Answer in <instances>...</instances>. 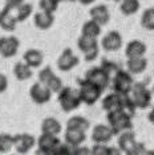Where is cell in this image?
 Returning a JSON list of instances; mask_svg holds the SVG:
<instances>
[{
  "label": "cell",
  "instance_id": "obj_1",
  "mask_svg": "<svg viewBox=\"0 0 154 155\" xmlns=\"http://www.w3.org/2000/svg\"><path fill=\"white\" fill-rule=\"evenodd\" d=\"M77 84H79V89L77 90H79L81 104H85L88 106H92V105L96 104L104 93V90L100 86H97L96 84L90 82V81L85 78L77 80Z\"/></svg>",
  "mask_w": 154,
  "mask_h": 155
},
{
  "label": "cell",
  "instance_id": "obj_2",
  "mask_svg": "<svg viewBox=\"0 0 154 155\" xmlns=\"http://www.w3.org/2000/svg\"><path fill=\"white\" fill-rule=\"evenodd\" d=\"M106 119H108V125L110 126L114 135H118L120 133L125 131V130L133 129V118L130 115H128L126 113H124L121 109L108 111Z\"/></svg>",
  "mask_w": 154,
  "mask_h": 155
},
{
  "label": "cell",
  "instance_id": "obj_3",
  "mask_svg": "<svg viewBox=\"0 0 154 155\" xmlns=\"http://www.w3.org/2000/svg\"><path fill=\"white\" fill-rule=\"evenodd\" d=\"M57 101L61 106L62 111L71 113L80 107L81 100L79 96V90L73 89L71 86H62L61 90L57 93Z\"/></svg>",
  "mask_w": 154,
  "mask_h": 155
},
{
  "label": "cell",
  "instance_id": "obj_4",
  "mask_svg": "<svg viewBox=\"0 0 154 155\" xmlns=\"http://www.w3.org/2000/svg\"><path fill=\"white\" fill-rule=\"evenodd\" d=\"M133 84H134L133 74H130L128 70L121 69V68L110 78V85H112L113 91H116L118 94H122V96H126V94L130 93Z\"/></svg>",
  "mask_w": 154,
  "mask_h": 155
},
{
  "label": "cell",
  "instance_id": "obj_5",
  "mask_svg": "<svg viewBox=\"0 0 154 155\" xmlns=\"http://www.w3.org/2000/svg\"><path fill=\"white\" fill-rule=\"evenodd\" d=\"M129 96H130L133 102L136 104L137 109H146L152 105L153 94H152V90L148 89L145 82H136L134 81Z\"/></svg>",
  "mask_w": 154,
  "mask_h": 155
},
{
  "label": "cell",
  "instance_id": "obj_6",
  "mask_svg": "<svg viewBox=\"0 0 154 155\" xmlns=\"http://www.w3.org/2000/svg\"><path fill=\"white\" fill-rule=\"evenodd\" d=\"M36 143H37V154L56 155V151L61 144V140L57 135L41 133V135L37 138Z\"/></svg>",
  "mask_w": 154,
  "mask_h": 155
},
{
  "label": "cell",
  "instance_id": "obj_7",
  "mask_svg": "<svg viewBox=\"0 0 154 155\" xmlns=\"http://www.w3.org/2000/svg\"><path fill=\"white\" fill-rule=\"evenodd\" d=\"M85 80L90 81V82L96 84L97 86H100L102 90L108 89L110 85V74L108 72L101 68V66H94V68H90L88 72L85 73Z\"/></svg>",
  "mask_w": 154,
  "mask_h": 155
},
{
  "label": "cell",
  "instance_id": "obj_8",
  "mask_svg": "<svg viewBox=\"0 0 154 155\" xmlns=\"http://www.w3.org/2000/svg\"><path fill=\"white\" fill-rule=\"evenodd\" d=\"M20 41L16 36H3L0 37V56L4 58L15 57L19 52Z\"/></svg>",
  "mask_w": 154,
  "mask_h": 155
},
{
  "label": "cell",
  "instance_id": "obj_9",
  "mask_svg": "<svg viewBox=\"0 0 154 155\" xmlns=\"http://www.w3.org/2000/svg\"><path fill=\"white\" fill-rule=\"evenodd\" d=\"M36 139L33 135L28 133H22L13 135V149L16 150L17 154H27L35 147Z\"/></svg>",
  "mask_w": 154,
  "mask_h": 155
},
{
  "label": "cell",
  "instance_id": "obj_10",
  "mask_svg": "<svg viewBox=\"0 0 154 155\" xmlns=\"http://www.w3.org/2000/svg\"><path fill=\"white\" fill-rule=\"evenodd\" d=\"M29 97L36 105H44L51 101L52 91L48 89L44 84L37 81L36 84H33V85L29 87Z\"/></svg>",
  "mask_w": 154,
  "mask_h": 155
},
{
  "label": "cell",
  "instance_id": "obj_11",
  "mask_svg": "<svg viewBox=\"0 0 154 155\" xmlns=\"http://www.w3.org/2000/svg\"><path fill=\"white\" fill-rule=\"evenodd\" d=\"M80 64V58L73 53L71 48H65L57 58V68L61 72H69Z\"/></svg>",
  "mask_w": 154,
  "mask_h": 155
},
{
  "label": "cell",
  "instance_id": "obj_12",
  "mask_svg": "<svg viewBox=\"0 0 154 155\" xmlns=\"http://www.w3.org/2000/svg\"><path fill=\"white\" fill-rule=\"evenodd\" d=\"M122 47V36L118 31H110L101 38V48L105 52H117Z\"/></svg>",
  "mask_w": 154,
  "mask_h": 155
},
{
  "label": "cell",
  "instance_id": "obj_13",
  "mask_svg": "<svg viewBox=\"0 0 154 155\" xmlns=\"http://www.w3.org/2000/svg\"><path fill=\"white\" fill-rule=\"evenodd\" d=\"M137 139H136V134L132 130H125L118 134V149L126 155H132V151L134 149Z\"/></svg>",
  "mask_w": 154,
  "mask_h": 155
},
{
  "label": "cell",
  "instance_id": "obj_14",
  "mask_svg": "<svg viewBox=\"0 0 154 155\" xmlns=\"http://www.w3.org/2000/svg\"><path fill=\"white\" fill-rule=\"evenodd\" d=\"M114 137L113 131H112L109 125H104V123H100V125H96L92 130V138L93 143H109L112 138Z\"/></svg>",
  "mask_w": 154,
  "mask_h": 155
},
{
  "label": "cell",
  "instance_id": "obj_15",
  "mask_svg": "<svg viewBox=\"0 0 154 155\" xmlns=\"http://www.w3.org/2000/svg\"><path fill=\"white\" fill-rule=\"evenodd\" d=\"M89 16L92 20H94L96 23H99L101 27L106 25V24L110 21L109 8H108L105 4H97V5H94L93 8H90Z\"/></svg>",
  "mask_w": 154,
  "mask_h": 155
},
{
  "label": "cell",
  "instance_id": "obj_16",
  "mask_svg": "<svg viewBox=\"0 0 154 155\" xmlns=\"http://www.w3.org/2000/svg\"><path fill=\"white\" fill-rule=\"evenodd\" d=\"M33 23L37 29L40 31H48L51 29L55 23V13L38 11L33 15Z\"/></svg>",
  "mask_w": 154,
  "mask_h": 155
},
{
  "label": "cell",
  "instance_id": "obj_17",
  "mask_svg": "<svg viewBox=\"0 0 154 155\" xmlns=\"http://www.w3.org/2000/svg\"><path fill=\"white\" fill-rule=\"evenodd\" d=\"M148 58L145 56L141 57H133V58H128L126 61V70L130 74L137 76V74H142L146 69H148Z\"/></svg>",
  "mask_w": 154,
  "mask_h": 155
},
{
  "label": "cell",
  "instance_id": "obj_18",
  "mask_svg": "<svg viewBox=\"0 0 154 155\" xmlns=\"http://www.w3.org/2000/svg\"><path fill=\"white\" fill-rule=\"evenodd\" d=\"M146 51H148V47H146V44L143 41L132 40L125 47V56H126V58L141 57V56L146 54Z\"/></svg>",
  "mask_w": 154,
  "mask_h": 155
},
{
  "label": "cell",
  "instance_id": "obj_19",
  "mask_svg": "<svg viewBox=\"0 0 154 155\" xmlns=\"http://www.w3.org/2000/svg\"><path fill=\"white\" fill-rule=\"evenodd\" d=\"M17 27V20L15 13L7 8H3L0 11V28L5 32H13Z\"/></svg>",
  "mask_w": 154,
  "mask_h": 155
},
{
  "label": "cell",
  "instance_id": "obj_20",
  "mask_svg": "<svg viewBox=\"0 0 154 155\" xmlns=\"http://www.w3.org/2000/svg\"><path fill=\"white\" fill-rule=\"evenodd\" d=\"M86 131H82V130H77V129H68L66 127L65 133H64V140L65 143L71 144V146L76 147L82 144L86 140Z\"/></svg>",
  "mask_w": 154,
  "mask_h": 155
},
{
  "label": "cell",
  "instance_id": "obj_21",
  "mask_svg": "<svg viewBox=\"0 0 154 155\" xmlns=\"http://www.w3.org/2000/svg\"><path fill=\"white\" fill-rule=\"evenodd\" d=\"M23 61L25 62L27 65H29L31 68H40L44 62V54L41 51L38 49H28L25 51V53L23 54Z\"/></svg>",
  "mask_w": 154,
  "mask_h": 155
},
{
  "label": "cell",
  "instance_id": "obj_22",
  "mask_svg": "<svg viewBox=\"0 0 154 155\" xmlns=\"http://www.w3.org/2000/svg\"><path fill=\"white\" fill-rule=\"evenodd\" d=\"M121 104H122V94H118L116 91H112V93L106 94L102 98V109L106 113L121 109Z\"/></svg>",
  "mask_w": 154,
  "mask_h": 155
},
{
  "label": "cell",
  "instance_id": "obj_23",
  "mask_svg": "<svg viewBox=\"0 0 154 155\" xmlns=\"http://www.w3.org/2000/svg\"><path fill=\"white\" fill-rule=\"evenodd\" d=\"M62 130V125L59 119L55 117H48L41 122V133L47 134H53V135H59Z\"/></svg>",
  "mask_w": 154,
  "mask_h": 155
},
{
  "label": "cell",
  "instance_id": "obj_24",
  "mask_svg": "<svg viewBox=\"0 0 154 155\" xmlns=\"http://www.w3.org/2000/svg\"><path fill=\"white\" fill-rule=\"evenodd\" d=\"M13 76L16 77L17 81H27L32 78L33 72L29 65H27L24 61H22V62H16L15 66H13Z\"/></svg>",
  "mask_w": 154,
  "mask_h": 155
},
{
  "label": "cell",
  "instance_id": "obj_25",
  "mask_svg": "<svg viewBox=\"0 0 154 155\" xmlns=\"http://www.w3.org/2000/svg\"><path fill=\"white\" fill-rule=\"evenodd\" d=\"M81 35H84V36H88V37L97 38L101 35V25L99 23L94 21V20L89 19L88 21H85L82 24Z\"/></svg>",
  "mask_w": 154,
  "mask_h": 155
},
{
  "label": "cell",
  "instance_id": "obj_26",
  "mask_svg": "<svg viewBox=\"0 0 154 155\" xmlns=\"http://www.w3.org/2000/svg\"><path fill=\"white\" fill-rule=\"evenodd\" d=\"M66 127L68 129H77V130H82V131H86L90 127V122L82 115H73L68 119L66 122Z\"/></svg>",
  "mask_w": 154,
  "mask_h": 155
},
{
  "label": "cell",
  "instance_id": "obj_27",
  "mask_svg": "<svg viewBox=\"0 0 154 155\" xmlns=\"http://www.w3.org/2000/svg\"><path fill=\"white\" fill-rule=\"evenodd\" d=\"M141 3L139 0H121L120 9L124 16H132L139 11Z\"/></svg>",
  "mask_w": 154,
  "mask_h": 155
},
{
  "label": "cell",
  "instance_id": "obj_28",
  "mask_svg": "<svg viewBox=\"0 0 154 155\" xmlns=\"http://www.w3.org/2000/svg\"><path fill=\"white\" fill-rule=\"evenodd\" d=\"M77 48H79L82 53H85V52L90 51V49L99 48V41L94 37H88V36L81 35V36L79 37V40H77Z\"/></svg>",
  "mask_w": 154,
  "mask_h": 155
},
{
  "label": "cell",
  "instance_id": "obj_29",
  "mask_svg": "<svg viewBox=\"0 0 154 155\" xmlns=\"http://www.w3.org/2000/svg\"><path fill=\"white\" fill-rule=\"evenodd\" d=\"M121 153L120 149L116 147H109L106 143H94V146L90 149V154L92 155H118Z\"/></svg>",
  "mask_w": 154,
  "mask_h": 155
},
{
  "label": "cell",
  "instance_id": "obj_30",
  "mask_svg": "<svg viewBox=\"0 0 154 155\" xmlns=\"http://www.w3.org/2000/svg\"><path fill=\"white\" fill-rule=\"evenodd\" d=\"M13 13H15L17 23H23V21H25L27 19H29V16L33 13V5L31 4V3L24 2Z\"/></svg>",
  "mask_w": 154,
  "mask_h": 155
},
{
  "label": "cell",
  "instance_id": "obj_31",
  "mask_svg": "<svg viewBox=\"0 0 154 155\" xmlns=\"http://www.w3.org/2000/svg\"><path fill=\"white\" fill-rule=\"evenodd\" d=\"M141 25L146 31H154V7L143 11L141 16Z\"/></svg>",
  "mask_w": 154,
  "mask_h": 155
},
{
  "label": "cell",
  "instance_id": "obj_32",
  "mask_svg": "<svg viewBox=\"0 0 154 155\" xmlns=\"http://www.w3.org/2000/svg\"><path fill=\"white\" fill-rule=\"evenodd\" d=\"M13 149V135L7 133L0 134V154H7Z\"/></svg>",
  "mask_w": 154,
  "mask_h": 155
},
{
  "label": "cell",
  "instance_id": "obj_33",
  "mask_svg": "<svg viewBox=\"0 0 154 155\" xmlns=\"http://www.w3.org/2000/svg\"><path fill=\"white\" fill-rule=\"evenodd\" d=\"M121 110L124 113H126L128 115H130L132 118H134L136 115V110H137V106L133 102V100L130 98L129 94L126 96H122V104H121Z\"/></svg>",
  "mask_w": 154,
  "mask_h": 155
},
{
  "label": "cell",
  "instance_id": "obj_34",
  "mask_svg": "<svg viewBox=\"0 0 154 155\" xmlns=\"http://www.w3.org/2000/svg\"><path fill=\"white\" fill-rule=\"evenodd\" d=\"M44 85L47 86L48 89H49V90L52 91V93H56V94H57L59 91L61 90V87L64 86V84H62V80L60 78V77L56 76V74H53L49 80L47 81V82L44 84Z\"/></svg>",
  "mask_w": 154,
  "mask_h": 155
},
{
  "label": "cell",
  "instance_id": "obj_35",
  "mask_svg": "<svg viewBox=\"0 0 154 155\" xmlns=\"http://www.w3.org/2000/svg\"><path fill=\"white\" fill-rule=\"evenodd\" d=\"M101 68H102L105 72H108L110 74V77L114 74L116 72H117L118 69H120V66H118L117 62H114V61H110V60H108V58H102V61H101Z\"/></svg>",
  "mask_w": 154,
  "mask_h": 155
},
{
  "label": "cell",
  "instance_id": "obj_36",
  "mask_svg": "<svg viewBox=\"0 0 154 155\" xmlns=\"http://www.w3.org/2000/svg\"><path fill=\"white\" fill-rule=\"evenodd\" d=\"M53 74H55V72L51 66H44V68L38 72V82L45 84Z\"/></svg>",
  "mask_w": 154,
  "mask_h": 155
},
{
  "label": "cell",
  "instance_id": "obj_37",
  "mask_svg": "<svg viewBox=\"0 0 154 155\" xmlns=\"http://www.w3.org/2000/svg\"><path fill=\"white\" fill-rule=\"evenodd\" d=\"M59 7L52 4L49 0H40L38 2V11H44V12H49V13H55L57 11Z\"/></svg>",
  "mask_w": 154,
  "mask_h": 155
},
{
  "label": "cell",
  "instance_id": "obj_38",
  "mask_svg": "<svg viewBox=\"0 0 154 155\" xmlns=\"http://www.w3.org/2000/svg\"><path fill=\"white\" fill-rule=\"evenodd\" d=\"M99 53H100V47L94 48V49H90V51L82 53L84 54V60H85L86 62H92V61H94V60L99 57Z\"/></svg>",
  "mask_w": 154,
  "mask_h": 155
},
{
  "label": "cell",
  "instance_id": "obj_39",
  "mask_svg": "<svg viewBox=\"0 0 154 155\" xmlns=\"http://www.w3.org/2000/svg\"><path fill=\"white\" fill-rule=\"evenodd\" d=\"M24 2H25V0H5L4 8L9 9V11H12V12H15L16 9L19 8V7L22 5Z\"/></svg>",
  "mask_w": 154,
  "mask_h": 155
},
{
  "label": "cell",
  "instance_id": "obj_40",
  "mask_svg": "<svg viewBox=\"0 0 154 155\" xmlns=\"http://www.w3.org/2000/svg\"><path fill=\"white\" fill-rule=\"evenodd\" d=\"M88 154H90V149H88V147H82L81 144L73 147V155H88Z\"/></svg>",
  "mask_w": 154,
  "mask_h": 155
},
{
  "label": "cell",
  "instance_id": "obj_41",
  "mask_svg": "<svg viewBox=\"0 0 154 155\" xmlns=\"http://www.w3.org/2000/svg\"><path fill=\"white\" fill-rule=\"evenodd\" d=\"M7 89H8V78L5 74L0 73V94L4 93Z\"/></svg>",
  "mask_w": 154,
  "mask_h": 155
},
{
  "label": "cell",
  "instance_id": "obj_42",
  "mask_svg": "<svg viewBox=\"0 0 154 155\" xmlns=\"http://www.w3.org/2000/svg\"><path fill=\"white\" fill-rule=\"evenodd\" d=\"M148 119H149V122L152 123V125H154V106H153V109H152V110H150V113H149Z\"/></svg>",
  "mask_w": 154,
  "mask_h": 155
},
{
  "label": "cell",
  "instance_id": "obj_43",
  "mask_svg": "<svg viewBox=\"0 0 154 155\" xmlns=\"http://www.w3.org/2000/svg\"><path fill=\"white\" fill-rule=\"evenodd\" d=\"M96 0H79V3L80 4H82V5H89V4H92V3H94Z\"/></svg>",
  "mask_w": 154,
  "mask_h": 155
},
{
  "label": "cell",
  "instance_id": "obj_44",
  "mask_svg": "<svg viewBox=\"0 0 154 155\" xmlns=\"http://www.w3.org/2000/svg\"><path fill=\"white\" fill-rule=\"evenodd\" d=\"M49 2L52 3V4H55V5H57V7H59V4H60L61 2H64V0H49Z\"/></svg>",
  "mask_w": 154,
  "mask_h": 155
},
{
  "label": "cell",
  "instance_id": "obj_45",
  "mask_svg": "<svg viewBox=\"0 0 154 155\" xmlns=\"http://www.w3.org/2000/svg\"><path fill=\"white\" fill-rule=\"evenodd\" d=\"M64 2H71V3H76V2H79V0H64Z\"/></svg>",
  "mask_w": 154,
  "mask_h": 155
},
{
  "label": "cell",
  "instance_id": "obj_46",
  "mask_svg": "<svg viewBox=\"0 0 154 155\" xmlns=\"http://www.w3.org/2000/svg\"><path fill=\"white\" fill-rule=\"evenodd\" d=\"M152 94L154 96V85H153V89H152Z\"/></svg>",
  "mask_w": 154,
  "mask_h": 155
},
{
  "label": "cell",
  "instance_id": "obj_47",
  "mask_svg": "<svg viewBox=\"0 0 154 155\" xmlns=\"http://www.w3.org/2000/svg\"><path fill=\"white\" fill-rule=\"evenodd\" d=\"M113 2H116V3H118V2H121V0H113Z\"/></svg>",
  "mask_w": 154,
  "mask_h": 155
}]
</instances>
